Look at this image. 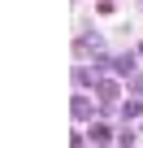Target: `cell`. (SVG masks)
I'll return each mask as SVG.
<instances>
[{
	"label": "cell",
	"mask_w": 143,
	"mask_h": 148,
	"mask_svg": "<svg viewBox=\"0 0 143 148\" xmlns=\"http://www.w3.org/2000/svg\"><path fill=\"white\" fill-rule=\"evenodd\" d=\"M96 96H100V100H104V109H108V105L117 100V83H113V79H100V83H96Z\"/></svg>",
	"instance_id": "obj_1"
},
{
	"label": "cell",
	"mask_w": 143,
	"mask_h": 148,
	"mask_svg": "<svg viewBox=\"0 0 143 148\" xmlns=\"http://www.w3.org/2000/svg\"><path fill=\"white\" fill-rule=\"evenodd\" d=\"M113 70H117V74H130V70H134V57H117Z\"/></svg>",
	"instance_id": "obj_2"
},
{
	"label": "cell",
	"mask_w": 143,
	"mask_h": 148,
	"mask_svg": "<svg viewBox=\"0 0 143 148\" xmlns=\"http://www.w3.org/2000/svg\"><path fill=\"white\" fill-rule=\"evenodd\" d=\"M74 118H91V100L78 96V100H74Z\"/></svg>",
	"instance_id": "obj_3"
},
{
	"label": "cell",
	"mask_w": 143,
	"mask_h": 148,
	"mask_svg": "<svg viewBox=\"0 0 143 148\" xmlns=\"http://www.w3.org/2000/svg\"><path fill=\"white\" fill-rule=\"evenodd\" d=\"M91 139L96 144H108V126H91Z\"/></svg>",
	"instance_id": "obj_4"
},
{
	"label": "cell",
	"mask_w": 143,
	"mask_h": 148,
	"mask_svg": "<svg viewBox=\"0 0 143 148\" xmlns=\"http://www.w3.org/2000/svg\"><path fill=\"white\" fill-rule=\"evenodd\" d=\"M130 92H134V96H143V74H130Z\"/></svg>",
	"instance_id": "obj_5"
},
{
	"label": "cell",
	"mask_w": 143,
	"mask_h": 148,
	"mask_svg": "<svg viewBox=\"0 0 143 148\" xmlns=\"http://www.w3.org/2000/svg\"><path fill=\"white\" fill-rule=\"evenodd\" d=\"M139 52H143V48H139Z\"/></svg>",
	"instance_id": "obj_6"
}]
</instances>
